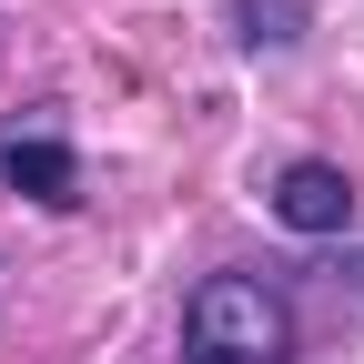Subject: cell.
Returning a JSON list of instances; mask_svg holds the SVG:
<instances>
[{
  "label": "cell",
  "mask_w": 364,
  "mask_h": 364,
  "mask_svg": "<svg viewBox=\"0 0 364 364\" xmlns=\"http://www.w3.org/2000/svg\"><path fill=\"white\" fill-rule=\"evenodd\" d=\"M233 41L243 51H294L304 41V0H233Z\"/></svg>",
  "instance_id": "4"
},
{
  "label": "cell",
  "mask_w": 364,
  "mask_h": 364,
  "mask_svg": "<svg viewBox=\"0 0 364 364\" xmlns=\"http://www.w3.org/2000/svg\"><path fill=\"white\" fill-rule=\"evenodd\" d=\"M182 364H294V304L263 273H203L182 294Z\"/></svg>",
  "instance_id": "1"
},
{
  "label": "cell",
  "mask_w": 364,
  "mask_h": 364,
  "mask_svg": "<svg viewBox=\"0 0 364 364\" xmlns=\"http://www.w3.org/2000/svg\"><path fill=\"white\" fill-rule=\"evenodd\" d=\"M0 182L11 193H31V203H81V162H71V142L61 132H21V142H0Z\"/></svg>",
  "instance_id": "3"
},
{
  "label": "cell",
  "mask_w": 364,
  "mask_h": 364,
  "mask_svg": "<svg viewBox=\"0 0 364 364\" xmlns=\"http://www.w3.org/2000/svg\"><path fill=\"white\" fill-rule=\"evenodd\" d=\"M273 223H294V233H344L354 223V182H344V162H284L273 172Z\"/></svg>",
  "instance_id": "2"
}]
</instances>
